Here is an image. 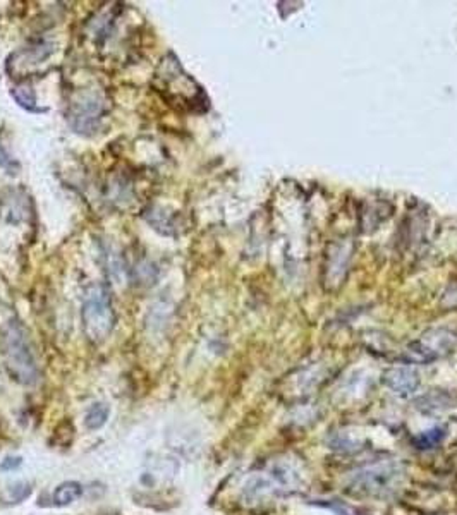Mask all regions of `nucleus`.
<instances>
[{
    "label": "nucleus",
    "instance_id": "a211bd4d",
    "mask_svg": "<svg viewBox=\"0 0 457 515\" xmlns=\"http://www.w3.org/2000/svg\"><path fill=\"white\" fill-rule=\"evenodd\" d=\"M23 464V459L21 457H8V459H4L2 462H0V470H12V469H18L19 466Z\"/></svg>",
    "mask_w": 457,
    "mask_h": 515
},
{
    "label": "nucleus",
    "instance_id": "f03ea898",
    "mask_svg": "<svg viewBox=\"0 0 457 515\" xmlns=\"http://www.w3.org/2000/svg\"><path fill=\"white\" fill-rule=\"evenodd\" d=\"M4 352L11 375L23 385H33L38 378L35 355L29 347L28 335L18 321H9L4 328Z\"/></svg>",
    "mask_w": 457,
    "mask_h": 515
},
{
    "label": "nucleus",
    "instance_id": "2eb2a0df",
    "mask_svg": "<svg viewBox=\"0 0 457 515\" xmlns=\"http://www.w3.org/2000/svg\"><path fill=\"white\" fill-rule=\"evenodd\" d=\"M108 414H110V409H108L107 404H103V402L93 404L90 407V411L86 412V416H84V426L88 429H91V431L100 429L107 423Z\"/></svg>",
    "mask_w": 457,
    "mask_h": 515
},
{
    "label": "nucleus",
    "instance_id": "20e7f679",
    "mask_svg": "<svg viewBox=\"0 0 457 515\" xmlns=\"http://www.w3.org/2000/svg\"><path fill=\"white\" fill-rule=\"evenodd\" d=\"M402 467L397 462H377L353 473L349 483L353 490L371 497H388L397 490L402 479Z\"/></svg>",
    "mask_w": 457,
    "mask_h": 515
},
{
    "label": "nucleus",
    "instance_id": "7ed1b4c3",
    "mask_svg": "<svg viewBox=\"0 0 457 515\" xmlns=\"http://www.w3.org/2000/svg\"><path fill=\"white\" fill-rule=\"evenodd\" d=\"M81 316H83L84 331L91 342H101L108 337L114 328L116 316H114L110 292L107 287L93 286L88 289Z\"/></svg>",
    "mask_w": 457,
    "mask_h": 515
},
{
    "label": "nucleus",
    "instance_id": "0eeeda50",
    "mask_svg": "<svg viewBox=\"0 0 457 515\" xmlns=\"http://www.w3.org/2000/svg\"><path fill=\"white\" fill-rule=\"evenodd\" d=\"M351 258V244L349 242H337L335 246H332V251L328 253V262L325 266V282L330 287L338 286L342 284V279L346 275L347 263H349Z\"/></svg>",
    "mask_w": 457,
    "mask_h": 515
},
{
    "label": "nucleus",
    "instance_id": "f3484780",
    "mask_svg": "<svg viewBox=\"0 0 457 515\" xmlns=\"http://www.w3.org/2000/svg\"><path fill=\"white\" fill-rule=\"evenodd\" d=\"M29 493H32V490H29V486H28V484H26V483H19V484H16V486L14 488H12V491H11V497H12V500H16V501H21L23 500V498H26V497H28V494Z\"/></svg>",
    "mask_w": 457,
    "mask_h": 515
},
{
    "label": "nucleus",
    "instance_id": "4468645a",
    "mask_svg": "<svg viewBox=\"0 0 457 515\" xmlns=\"http://www.w3.org/2000/svg\"><path fill=\"white\" fill-rule=\"evenodd\" d=\"M11 95H12V98L18 101L19 107L26 108V110H29V112H43V110H45V108L36 107L35 91H33V88L29 86V84H26V83L18 84V86L12 88Z\"/></svg>",
    "mask_w": 457,
    "mask_h": 515
},
{
    "label": "nucleus",
    "instance_id": "ddd939ff",
    "mask_svg": "<svg viewBox=\"0 0 457 515\" xmlns=\"http://www.w3.org/2000/svg\"><path fill=\"white\" fill-rule=\"evenodd\" d=\"M105 263H107V272L112 279L116 280L117 284H123V280L126 279V263H124L123 256L119 253H116L114 249L107 247L105 249Z\"/></svg>",
    "mask_w": 457,
    "mask_h": 515
},
{
    "label": "nucleus",
    "instance_id": "6ab92c4d",
    "mask_svg": "<svg viewBox=\"0 0 457 515\" xmlns=\"http://www.w3.org/2000/svg\"><path fill=\"white\" fill-rule=\"evenodd\" d=\"M11 165H12V158L5 153L4 148H0V167L11 168Z\"/></svg>",
    "mask_w": 457,
    "mask_h": 515
},
{
    "label": "nucleus",
    "instance_id": "9b49d317",
    "mask_svg": "<svg viewBox=\"0 0 457 515\" xmlns=\"http://www.w3.org/2000/svg\"><path fill=\"white\" fill-rule=\"evenodd\" d=\"M81 494H83V486L77 481H66V483L59 484L57 490L53 491V501L59 507H67L73 501H76L77 498H81Z\"/></svg>",
    "mask_w": 457,
    "mask_h": 515
},
{
    "label": "nucleus",
    "instance_id": "9d476101",
    "mask_svg": "<svg viewBox=\"0 0 457 515\" xmlns=\"http://www.w3.org/2000/svg\"><path fill=\"white\" fill-rule=\"evenodd\" d=\"M52 52H53V49L50 43L38 42L36 45L26 47L25 50L16 52L14 55L23 57V59L19 60V62H9V64H14V66H35V64H40L42 60H45Z\"/></svg>",
    "mask_w": 457,
    "mask_h": 515
},
{
    "label": "nucleus",
    "instance_id": "423d86ee",
    "mask_svg": "<svg viewBox=\"0 0 457 515\" xmlns=\"http://www.w3.org/2000/svg\"><path fill=\"white\" fill-rule=\"evenodd\" d=\"M457 345V334L449 328H436L423 335L408 347V355L415 362H428L449 354Z\"/></svg>",
    "mask_w": 457,
    "mask_h": 515
},
{
    "label": "nucleus",
    "instance_id": "6e6552de",
    "mask_svg": "<svg viewBox=\"0 0 457 515\" xmlns=\"http://www.w3.org/2000/svg\"><path fill=\"white\" fill-rule=\"evenodd\" d=\"M385 385L397 395H411L419 386V376L411 368H392L385 373Z\"/></svg>",
    "mask_w": 457,
    "mask_h": 515
},
{
    "label": "nucleus",
    "instance_id": "f257e3e1",
    "mask_svg": "<svg viewBox=\"0 0 457 515\" xmlns=\"http://www.w3.org/2000/svg\"><path fill=\"white\" fill-rule=\"evenodd\" d=\"M153 86L162 98L171 105L191 112H205L208 108L205 91L182 69L181 62L172 52L162 57L153 76Z\"/></svg>",
    "mask_w": 457,
    "mask_h": 515
},
{
    "label": "nucleus",
    "instance_id": "1a4fd4ad",
    "mask_svg": "<svg viewBox=\"0 0 457 515\" xmlns=\"http://www.w3.org/2000/svg\"><path fill=\"white\" fill-rule=\"evenodd\" d=\"M454 397L447 392H430L425 394L423 397H419L416 401V407L423 412H435V411H443V409H449L454 405Z\"/></svg>",
    "mask_w": 457,
    "mask_h": 515
},
{
    "label": "nucleus",
    "instance_id": "f8f14e48",
    "mask_svg": "<svg viewBox=\"0 0 457 515\" xmlns=\"http://www.w3.org/2000/svg\"><path fill=\"white\" fill-rule=\"evenodd\" d=\"M143 216H145V220L153 227V229H157L158 232L165 234V236L172 234V230H174V222H172V218L169 216V213H165L162 208L151 206V208L145 210Z\"/></svg>",
    "mask_w": 457,
    "mask_h": 515
},
{
    "label": "nucleus",
    "instance_id": "dca6fc26",
    "mask_svg": "<svg viewBox=\"0 0 457 515\" xmlns=\"http://www.w3.org/2000/svg\"><path fill=\"white\" fill-rule=\"evenodd\" d=\"M443 436H445V431L442 428L430 429V431H425L419 436H416L415 445H418V449H432V447L439 445L442 442Z\"/></svg>",
    "mask_w": 457,
    "mask_h": 515
},
{
    "label": "nucleus",
    "instance_id": "39448f33",
    "mask_svg": "<svg viewBox=\"0 0 457 515\" xmlns=\"http://www.w3.org/2000/svg\"><path fill=\"white\" fill-rule=\"evenodd\" d=\"M105 112H107V100L100 91L81 90L71 98L67 107V122L77 134L90 136L98 131Z\"/></svg>",
    "mask_w": 457,
    "mask_h": 515
}]
</instances>
